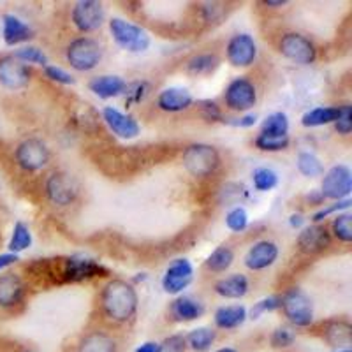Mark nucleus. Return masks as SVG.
Masks as SVG:
<instances>
[{"mask_svg": "<svg viewBox=\"0 0 352 352\" xmlns=\"http://www.w3.org/2000/svg\"><path fill=\"white\" fill-rule=\"evenodd\" d=\"M102 312L115 322H125L136 314L138 292L125 280H111L106 284L102 296Z\"/></svg>", "mask_w": 352, "mask_h": 352, "instance_id": "obj_1", "label": "nucleus"}, {"mask_svg": "<svg viewBox=\"0 0 352 352\" xmlns=\"http://www.w3.org/2000/svg\"><path fill=\"white\" fill-rule=\"evenodd\" d=\"M65 58H67L69 65L76 71H92L99 65L100 58H102V48L92 37H78L67 46Z\"/></svg>", "mask_w": 352, "mask_h": 352, "instance_id": "obj_2", "label": "nucleus"}, {"mask_svg": "<svg viewBox=\"0 0 352 352\" xmlns=\"http://www.w3.org/2000/svg\"><path fill=\"white\" fill-rule=\"evenodd\" d=\"M220 155L212 144L196 143L187 146L184 152V166L188 173L197 178H204L217 171Z\"/></svg>", "mask_w": 352, "mask_h": 352, "instance_id": "obj_3", "label": "nucleus"}, {"mask_svg": "<svg viewBox=\"0 0 352 352\" xmlns=\"http://www.w3.org/2000/svg\"><path fill=\"white\" fill-rule=\"evenodd\" d=\"M109 30H111L113 41L125 52L141 53L148 50L150 36L144 32L143 28L131 23V21L113 18V20H109Z\"/></svg>", "mask_w": 352, "mask_h": 352, "instance_id": "obj_4", "label": "nucleus"}, {"mask_svg": "<svg viewBox=\"0 0 352 352\" xmlns=\"http://www.w3.org/2000/svg\"><path fill=\"white\" fill-rule=\"evenodd\" d=\"M280 308L289 322L296 328H307L314 322L312 300L301 289H289L284 298H280Z\"/></svg>", "mask_w": 352, "mask_h": 352, "instance_id": "obj_5", "label": "nucleus"}, {"mask_svg": "<svg viewBox=\"0 0 352 352\" xmlns=\"http://www.w3.org/2000/svg\"><path fill=\"white\" fill-rule=\"evenodd\" d=\"M278 48H280L282 55L294 64L310 65L317 58V50L312 41L296 32H289L282 36Z\"/></svg>", "mask_w": 352, "mask_h": 352, "instance_id": "obj_6", "label": "nucleus"}, {"mask_svg": "<svg viewBox=\"0 0 352 352\" xmlns=\"http://www.w3.org/2000/svg\"><path fill=\"white\" fill-rule=\"evenodd\" d=\"M352 190L351 169L344 164L333 166L324 173L322 185H320V194L324 199L344 201L349 199V194Z\"/></svg>", "mask_w": 352, "mask_h": 352, "instance_id": "obj_7", "label": "nucleus"}, {"mask_svg": "<svg viewBox=\"0 0 352 352\" xmlns=\"http://www.w3.org/2000/svg\"><path fill=\"white\" fill-rule=\"evenodd\" d=\"M72 23L80 32H96L104 23V8L96 0H80L72 8Z\"/></svg>", "mask_w": 352, "mask_h": 352, "instance_id": "obj_8", "label": "nucleus"}, {"mask_svg": "<svg viewBox=\"0 0 352 352\" xmlns=\"http://www.w3.org/2000/svg\"><path fill=\"white\" fill-rule=\"evenodd\" d=\"M14 155H16V162L21 169H25V171H39V169L48 164L50 150L41 140L30 138V140H25L18 144Z\"/></svg>", "mask_w": 352, "mask_h": 352, "instance_id": "obj_9", "label": "nucleus"}, {"mask_svg": "<svg viewBox=\"0 0 352 352\" xmlns=\"http://www.w3.org/2000/svg\"><path fill=\"white\" fill-rule=\"evenodd\" d=\"M226 104L232 111H248L257 102V92L252 81L247 78H236L226 88Z\"/></svg>", "mask_w": 352, "mask_h": 352, "instance_id": "obj_10", "label": "nucleus"}, {"mask_svg": "<svg viewBox=\"0 0 352 352\" xmlns=\"http://www.w3.org/2000/svg\"><path fill=\"white\" fill-rule=\"evenodd\" d=\"M194 268L188 259H175L162 276V289L168 294H180L192 284Z\"/></svg>", "mask_w": 352, "mask_h": 352, "instance_id": "obj_11", "label": "nucleus"}, {"mask_svg": "<svg viewBox=\"0 0 352 352\" xmlns=\"http://www.w3.org/2000/svg\"><path fill=\"white\" fill-rule=\"evenodd\" d=\"M226 53H228L229 64H232L234 67H248V65L254 64V60H256L257 44L252 36H248V34H236V36H232L229 39Z\"/></svg>", "mask_w": 352, "mask_h": 352, "instance_id": "obj_12", "label": "nucleus"}, {"mask_svg": "<svg viewBox=\"0 0 352 352\" xmlns=\"http://www.w3.org/2000/svg\"><path fill=\"white\" fill-rule=\"evenodd\" d=\"M78 187L71 176L65 173H53L46 182V196L53 204L67 206L76 199Z\"/></svg>", "mask_w": 352, "mask_h": 352, "instance_id": "obj_13", "label": "nucleus"}, {"mask_svg": "<svg viewBox=\"0 0 352 352\" xmlns=\"http://www.w3.org/2000/svg\"><path fill=\"white\" fill-rule=\"evenodd\" d=\"M30 81V69L27 64L16 60L14 56L0 58V85L9 90H20Z\"/></svg>", "mask_w": 352, "mask_h": 352, "instance_id": "obj_14", "label": "nucleus"}, {"mask_svg": "<svg viewBox=\"0 0 352 352\" xmlns=\"http://www.w3.org/2000/svg\"><path fill=\"white\" fill-rule=\"evenodd\" d=\"M278 257V245L270 240H261L248 248L245 254V266L252 272L270 268Z\"/></svg>", "mask_w": 352, "mask_h": 352, "instance_id": "obj_15", "label": "nucleus"}, {"mask_svg": "<svg viewBox=\"0 0 352 352\" xmlns=\"http://www.w3.org/2000/svg\"><path fill=\"white\" fill-rule=\"evenodd\" d=\"M102 116H104V122L111 129L113 134H116L122 140H132V138H136L140 134V124L134 120V116L125 115L120 109L108 106L102 111Z\"/></svg>", "mask_w": 352, "mask_h": 352, "instance_id": "obj_16", "label": "nucleus"}, {"mask_svg": "<svg viewBox=\"0 0 352 352\" xmlns=\"http://www.w3.org/2000/svg\"><path fill=\"white\" fill-rule=\"evenodd\" d=\"M106 272L99 263H96L94 259H88L83 256H74L69 257L65 261V270L64 275L67 276V280L71 282H80L87 280V278H94V276L104 275Z\"/></svg>", "mask_w": 352, "mask_h": 352, "instance_id": "obj_17", "label": "nucleus"}, {"mask_svg": "<svg viewBox=\"0 0 352 352\" xmlns=\"http://www.w3.org/2000/svg\"><path fill=\"white\" fill-rule=\"evenodd\" d=\"M194 99L187 88L171 87L166 88L157 97V106L166 113H180L192 106Z\"/></svg>", "mask_w": 352, "mask_h": 352, "instance_id": "obj_18", "label": "nucleus"}, {"mask_svg": "<svg viewBox=\"0 0 352 352\" xmlns=\"http://www.w3.org/2000/svg\"><path fill=\"white\" fill-rule=\"evenodd\" d=\"M329 232L320 226H310L305 228L298 236V247L303 254H319L329 247Z\"/></svg>", "mask_w": 352, "mask_h": 352, "instance_id": "obj_19", "label": "nucleus"}, {"mask_svg": "<svg viewBox=\"0 0 352 352\" xmlns=\"http://www.w3.org/2000/svg\"><path fill=\"white\" fill-rule=\"evenodd\" d=\"M25 285L16 273L0 275V307L9 308L20 303L23 298Z\"/></svg>", "mask_w": 352, "mask_h": 352, "instance_id": "obj_20", "label": "nucleus"}, {"mask_svg": "<svg viewBox=\"0 0 352 352\" xmlns=\"http://www.w3.org/2000/svg\"><path fill=\"white\" fill-rule=\"evenodd\" d=\"M215 292L226 300H241L248 292V278L241 273L224 276L215 282Z\"/></svg>", "mask_w": 352, "mask_h": 352, "instance_id": "obj_21", "label": "nucleus"}, {"mask_svg": "<svg viewBox=\"0 0 352 352\" xmlns=\"http://www.w3.org/2000/svg\"><path fill=\"white\" fill-rule=\"evenodd\" d=\"M169 312H171L173 319L178 320V322H192L203 316L204 307L201 301L194 300V298L180 296L173 301Z\"/></svg>", "mask_w": 352, "mask_h": 352, "instance_id": "obj_22", "label": "nucleus"}, {"mask_svg": "<svg viewBox=\"0 0 352 352\" xmlns=\"http://www.w3.org/2000/svg\"><path fill=\"white\" fill-rule=\"evenodd\" d=\"M2 25H4L2 34H4V41L8 46H14V44H20L28 39H32V28L28 27L23 20L14 16V14H4V16H2Z\"/></svg>", "mask_w": 352, "mask_h": 352, "instance_id": "obj_23", "label": "nucleus"}, {"mask_svg": "<svg viewBox=\"0 0 352 352\" xmlns=\"http://www.w3.org/2000/svg\"><path fill=\"white\" fill-rule=\"evenodd\" d=\"M88 88L100 99H111L122 96L127 90V83L120 76H97L88 83Z\"/></svg>", "mask_w": 352, "mask_h": 352, "instance_id": "obj_24", "label": "nucleus"}, {"mask_svg": "<svg viewBox=\"0 0 352 352\" xmlns=\"http://www.w3.org/2000/svg\"><path fill=\"white\" fill-rule=\"evenodd\" d=\"M247 320V308L243 305L220 307L213 316V322L219 329H236Z\"/></svg>", "mask_w": 352, "mask_h": 352, "instance_id": "obj_25", "label": "nucleus"}, {"mask_svg": "<svg viewBox=\"0 0 352 352\" xmlns=\"http://www.w3.org/2000/svg\"><path fill=\"white\" fill-rule=\"evenodd\" d=\"M324 340L329 347L340 351L342 347L349 349L352 342V328L347 320H331L324 328Z\"/></svg>", "mask_w": 352, "mask_h": 352, "instance_id": "obj_26", "label": "nucleus"}, {"mask_svg": "<svg viewBox=\"0 0 352 352\" xmlns=\"http://www.w3.org/2000/svg\"><path fill=\"white\" fill-rule=\"evenodd\" d=\"M340 115V106H319L301 116V124L305 127H320V125L335 124Z\"/></svg>", "mask_w": 352, "mask_h": 352, "instance_id": "obj_27", "label": "nucleus"}, {"mask_svg": "<svg viewBox=\"0 0 352 352\" xmlns=\"http://www.w3.org/2000/svg\"><path fill=\"white\" fill-rule=\"evenodd\" d=\"M78 352H116V344L106 333L94 331L80 342Z\"/></svg>", "mask_w": 352, "mask_h": 352, "instance_id": "obj_28", "label": "nucleus"}, {"mask_svg": "<svg viewBox=\"0 0 352 352\" xmlns=\"http://www.w3.org/2000/svg\"><path fill=\"white\" fill-rule=\"evenodd\" d=\"M232 261H234L232 248L228 247V245H220V247H217L215 250L210 254L206 263H204V266L213 273H224L231 268Z\"/></svg>", "mask_w": 352, "mask_h": 352, "instance_id": "obj_29", "label": "nucleus"}, {"mask_svg": "<svg viewBox=\"0 0 352 352\" xmlns=\"http://www.w3.org/2000/svg\"><path fill=\"white\" fill-rule=\"evenodd\" d=\"M219 64V56L213 53H199L187 62V71L194 76H203V74H212Z\"/></svg>", "mask_w": 352, "mask_h": 352, "instance_id": "obj_30", "label": "nucleus"}, {"mask_svg": "<svg viewBox=\"0 0 352 352\" xmlns=\"http://www.w3.org/2000/svg\"><path fill=\"white\" fill-rule=\"evenodd\" d=\"M215 338H217V333H215V329H212V328L192 329V331L185 336V340H187V347H190L192 351H196V352L210 351V347L213 345Z\"/></svg>", "mask_w": 352, "mask_h": 352, "instance_id": "obj_31", "label": "nucleus"}, {"mask_svg": "<svg viewBox=\"0 0 352 352\" xmlns=\"http://www.w3.org/2000/svg\"><path fill=\"white\" fill-rule=\"evenodd\" d=\"M32 245V232L28 229V226L25 222H16L14 228H12V234H11V240H9V252L11 254H20L27 248H30Z\"/></svg>", "mask_w": 352, "mask_h": 352, "instance_id": "obj_32", "label": "nucleus"}, {"mask_svg": "<svg viewBox=\"0 0 352 352\" xmlns=\"http://www.w3.org/2000/svg\"><path fill=\"white\" fill-rule=\"evenodd\" d=\"M289 118L285 113H272L266 116L261 127V134H268V136H289Z\"/></svg>", "mask_w": 352, "mask_h": 352, "instance_id": "obj_33", "label": "nucleus"}, {"mask_svg": "<svg viewBox=\"0 0 352 352\" xmlns=\"http://www.w3.org/2000/svg\"><path fill=\"white\" fill-rule=\"evenodd\" d=\"M298 171L307 178H317L324 175V166L317 155L310 152H301L298 155Z\"/></svg>", "mask_w": 352, "mask_h": 352, "instance_id": "obj_34", "label": "nucleus"}, {"mask_svg": "<svg viewBox=\"0 0 352 352\" xmlns=\"http://www.w3.org/2000/svg\"><path fill=\"white\" fill-rule=\"evenodd\" d=\"M254 188L259 192H270L278 185V175L273 169L268 168H257L252 173Z\"/></svg>", "mask_w": 352, "mask_h": 352, "instance_id": "obj_35", "label": "nucleus"}, {"mask_svg": "<svg viewBox=\"0 0 352 352\" xmlns=\"http://www.w3.org/2000/svg\"><path fill=\"white\" fill-rule=\"evenodd\" d=\"M291 143L289 136H268V134H257V138L254 140L256 148H259L261 152H282L285 150Z\"/></svg>", "mask_w": 352, "mask_h": 352, "instance_id": "obj_36", "label": "nucleus"}, {"mask_svg": "<svg viewBox=\"0 0 352 352\" xmlns=\"http://www.w3.org/2000/svg\"><path fill=\"white\" fill-rule=\"evenodd\" d=\"M333 234L344 243L352 241V215L351 213H338L333 220Z\"/></svg>", "mask_w": 352, "mask_h": 352, "instance_id": "obj_37", "label": "nucleus"}, {"mask_svg": "<svg viewBox=\"0 0 352 352\" xmlns=\"http://www.w3.org/2000/svg\"><path fill=\"white\" fill-rule=\"evenodd\" d=\"M14 58L23 64H37L46 67L48 65V56L44 55L43 50L36 48V46H25V48H20L16 53H14Z\"/></svg>", "mask_w": 352, "mask_h": 352, "instance_id": "obj_38", "label": "nucleus"}, {"mask_svg": "<svg viewBox=\"0 0 352 352\" xmlns=\"http://www.w3.org/2000/svg\"><path fill=\"white\" fill-rule=\"evenodd\" d=\"M226 226H228V229H231L232 232L245 231L248 226L247 210L241 208V206H236V208L229 210L228 215H226Z\"/></svg>", "mask_w": 352, "mask_h": 352, "instance_id": "obj_39", "label": "nucleus"}, {"mask_svg": "<svg viewBox=\"0 0 352 352\" xmlns=\"http://www.w3.org/2000/svg\"><path fill=\"white\" fill-rule=\"evenodd\" d=\"M276 308H280V298L278 296H266L263 300H259L257 303H254V307L250 308V312H247V317L250 319H259L261 316H264L266 312H273Z\"/></svg>", "mask_w": 352, "mask_h": 352, "instance_id": "obj_40", "label": "nucleus"}, {"mask_svg": "<svg viewBox=\"0 0 352 352\" xmlns=\"http://www.w3.org/2000/svg\"><path fill=\"white\" fill-rule=\"evenodd\" d=\"M270 340H272V345L275 349H287L294 344L296 335H294V331H292L291 328H287V326H280V328H276L275 331L272 333V338H270Z\"/></svg>", "mask_w": 352, "mask_h": 352, "instance_id": "obj_41", "label": "nucleus"}, {"mask_svg": "<svg viewBox=\"0 0 352 352\" xmlns=\"http://www.w3.org/2000/svg\"><path fill=\"white\" fill-rule=\"evenodd\" d=\"M335 129L342 136H349L352 131V108L349 104L340 106V115L335 122Z\"/></svg>", "mask_w": 352, "mask_h": 352, "instance_id": "obj_42", "label": "nucleus"}, {"mask_svg": "<svg viewBox=\"0 0 352 352\" xmlns=\"http://www.w3.org/2000/svg\"><path fill=\"white\" fill-rule=\"evenodd\" d=\"M44 74H46V78L55 81V83L74 85V78H72L67 71L56 67V65H46V67H44Z\"/></svg>", "mask_w": 352, "mask_h": 352, "instance_id": "obj_43", "label": "nucleus"}, {"mask_svg": "<svg viewBox=\"0 0 352 352\" xmlns=\"http://www.w3.org/2000/svg\"><path fill=\"white\" fill-rule=\"evenodd\" d=\"M185 349H187V340L184 335H171L160 344L162 352H185Z\"/></svg>", "mask_w": 352, "mask_h": 352, "instance_id": "obj_44", "label": "nucleus"}, {"mask_svg": "<svg viewBox=\"0 0 352 352\" xmlns=\"http://www.w3.org/2000/svg\"><path fill=\"white\" fill-rule=\"evenodd\" d=\"M351 199H344V201H336L335 204H331V206H326V208H320L319 212L314 213L312 220L314 222H320V220H324L326 217H329L331 213H340L342 210H347L349 206H351Z\"/></svg>", "mask_w": 352, "mask_h": 352, "instance_id": "obj_45", "label": "nucleus"}, {"mask_svg": "<svg viewBox=\"0 0 352 352\" xmlns=\"http://www.w3.org/2000/svg\"><path fill=\"white\" fill-rule=\"evenodd\" d=\"M201 111H203V116L206 120L215 122L222 118L219 106H217L215 102H212V100H203V102H201Z\"/></svg>", "mask_w": 352, "mask_h": 352, "instance_id": "obj_46", "label": "nucleus"}, {"mask_svg": "<svg viewBox=\"0 0 352 352\" xmlns=\"http://www.w3.org/2000/svg\"><path fill=\"white\" fill-rule=\"evenodd\" d=\"M256 122H257L256 115H245V116H241V118H238L236 122H229V124L234 125V127L247 129V127H252V125H256Z\"/></svg>", "mask_w": 352, "mask_h": 352, "instance_id": "obj_47", "label": "nucleus"}, {"mask_svg": "<svg viewBox=\"0 0 352 352\" xmlns=\"http://www.w3.org/2000/svg\"><path fill=\"white\" fill-rule=\"evenodd\" d=\"M16 261H18L16 254H11V252L2 254V256H0V272H2L4 268H8V266H11V264H14Z\"/></svg>", "mask_w": 352, "mask_h": 352, "instance_id": "obj_48", "label": "nucleus"}, {"mask_svg": "<svg viewBox=\"0 0 352 352\" xmlns=\"http://www.w3.org/2000/svg\"><path fill=\"white\" fill-rule=\"evenodd\" d=\"M134 352H162L160 351L159 342H144Z\"/></svg>", "mask_w": 352, "mask_h": 352, "instance_id": "obj_49", "label": "nucleus"}, {"mask_svg": "<svg viewBox=\"0 0 352 352\" xmlns=\"http://www.w3.org/2000/svg\"><path fill=\"white\" fill-rule=\"evenodd\" d=\"M289 224H291L292 228H301V226L305 224L303 215H300V213H294V215H291L289 217Z\"/></svg>", "mask_w": 352, "mask_h": 352, "instance_id": "obj_50", "label": "nucleus"}, {"mask_svg": "<svg viewBox=\"0 0 352 352\" xmlns=\"http://www.w3.org/2000/svg\"><path fill=\"white\" fill-rule=\"evenodd\" d=\"M287 4V0H266L264 6H268V8H284Z\"/></svg>", "mask_w": 352, "mask_h": 352, "instance_id": "obj_51", "label": "nucleus"}, {"mask_svg": "<svg viewBox=\"0 0 352 352\" xmlns=\"http://www.w3.org/2000/svg\"><path fill=\"white\" fill-rule=\"evenodd\" d=\"M215 352H238V351L232 347H222V349H217Z\"/></svg>", "mask_w": 352, "mask_h": 352, "instance_id": "obj_52", "label": "nucleus"}, {"mask_svg": "<svg viewBox=\"0 0 352 352\" xmlns=\"http://www.w3.org/2000/svg\"><path fill=\"white\" fill-rule=\"evenodd\" d=\"M336 352H352L351 349H340V351H336Z\"/></svg>", "mask_w": 352, "mask_h": 352, "instance_id": "obj_53", "label": "nucleus"}]
</instances>
